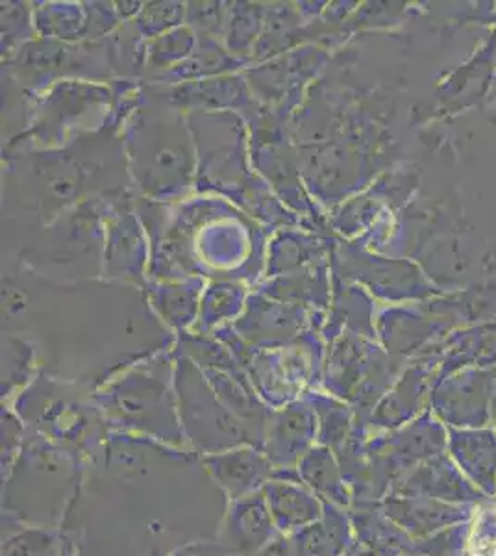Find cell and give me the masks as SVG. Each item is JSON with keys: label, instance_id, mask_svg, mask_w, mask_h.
Wrapping results in <instances>:
<instances>
[{"label": "cell", "instance_id": "cell-3", "mask_svg": "<svg viewBox=\"0 0 496 556\" xmlns=\"http://www.w3.org/2000/svg\"><path fill=\"white\" fill-rule=\"evenodd\" d=\"M317 424L306 410H290L278 417L265 434L262 450L277 469L278 479H298L296 466L317 445Z\"/></svg>", "mask_w": 496, "mask_h": 556}, {"label": "cell", "instance_id": "cell-5", "mask_svg": "<svg viewBox=\"0 0 496 556\" xmlns=\"http://www.w3.org/2000/svg\"><path fill=\"white\" fill-rule=\"evenodd\" d=\"M296 477L302 484L317 493L328 505L346 508L351 505V492L340 458L327 445L317 443L302 456L296 466Z\"/></svg>", "mask_w": 496, "mask_h": 556}, {"label": "cell", "instance_id": "cell-2", "mask_svg": "<svg viewBox=\"0 0 496 556\" xmlns=\"http://www.w3.org/2000/svg\"><path fill=\"white\" fill-rule=\"evenodd\" d=\"M278 536L280 532L267 508L264 492L228 501L219 534V545L227 555L256 556Z\"/></svg>", "mask_w": 496, "mask_h": 556}, {"label": "cell", "instance_id": "cell-6", "mask_svg": "<svg viewBox=\"0 0 496 556\" xmlns=\"http://www.w3.org/2000/svg\"><path fill=\"white\" fill-rule=\"evenodd\" d=\"M295 556H343L351 542L345 508L325 506L321 519L290 536Z\"/></svg>", "mask_w": 496, "mask_h": 556}, {"label": "cell", "instance_id": "cell-1", "mask_svg": "<svg viewBox=\"0 0 496 556\" xmlns=\"http://www.w3.org/2000/svg\"><path fill=\"white\" fill-rule=\"evenodd\" d=\"M202 466L209 479L225 492L228 501L249 497L264 490L275 479L277 469L258 445H239L202 456Z\"/></svg>", "mask_w": 496, "mask_h": 556}, {"label": "cell", "instance_id": "cell-8", "mask_svg": "<svg viewBox=\"0 0 496 556\" xmlns=\"http://www.w3.org/2000/svg\"><path fill=\"white\" fill-rule=\"evenodd\" d=\"M467 556H496V506L478 508L467 532Z\"/></svg>", "mask_w": 496, "mask_h": 556}, {"label": "cell", "instance_id": "cell-9", "mask_svg": "<svg viewBox=\"0 0 496 556\" xmlns=\"http://www.w3.org/2000/svg\"><path fill=\"white\" fill-rule=\"evenodd\" d=\"M256 556H295L293 553V545H291L290 536H280L277 540H272L264 551H259Z\"/></svg>", "mask_w": 496, "mask_h": 556}, {"label": "cell", "instance_id": "cell-7", "mask_svg": "<svg viewBox=\"0 0 496 556\" xmlns=\"http://www.w3.org/2000/svg\"><path fill=\"white\" fill-rule=\"evenodd\" d=\"M60 547L54 532L25 527L4 540L2 556H58Z\"/></svg>", "mask_w": 496, "mask_h": 556}, {"label": "cell", "instance_id": "cell-10", "mask_svg": "<svg viewBox=\"0 0 496 556\" xmlns=\"http://www.w3.org/2000/svg\"><path fill=\"white\" fill-rule=\"evenodd\" d=\"M58 556H75V549L71 547V544H62V547H60V555Z\"/></svg>", "mask_w": 496, "mask_h": 556}, {"label": "cell", "instance_id": "cell-4", "mask_svg": "<svg viewBox=\"0 0 496 556\" xmlns=\"http://www.w3.org/2000/svg\"><path fill=\"white\" fill-rule=\"evenodd\" d=\"M265 503L278 532L293 536L322 518L327 503L298 479H270L265 484Z\"/></svg>", "mask_w": 496, "mask_h": 556}]
</instances>
